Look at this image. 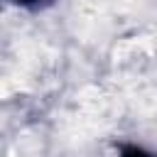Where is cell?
<instances>
[{
	"mask_svg": "<svg viewBox=\"0 0 157 157\" xmlns=\"http://www.w3.org/2000/svg\"><path fill=\"white\" fill-rule=\"evenodd\" d=\"M118 157H152V152H147V150L140 147V145H125V147L118 152Z\"/></svg>",
	"mask_w": 157,
	"mask_h": 157,
	"instance_id": "1",
	"label": "cell"
},
{
	"mask_svg": "<svg viewBox=\"0 0 157 157\" xmlns=\"http://www.w3.org/2000/svg\"><path fill=\"white\" fill-rule=\"evenodd\" d=\"M12 5L17 7H29V10H37V7H44V5H52L54 0H10Z\"/></svg>",
	"mask_w": 157,
	"mask_h": 157,
	"instance_id": "2",
	"label": "cell"
}]
</instances>
